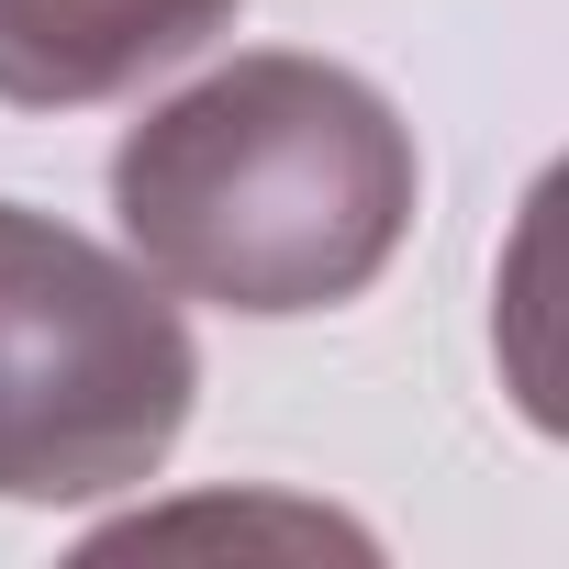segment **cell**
<instances>
[{"instance_id":"6da1fadb","label":"cell","mask_w":569,"mask_h":569,"mask_svg":"<svg viewBox=\"0 0 569 569\" xmlns=\"http://www.w3.org/2000/svg\"><path fill=\"white\" fill-rule=\"evenodd\" d=\"M425 201L413 123L336 57L257 46L112 146L123 246L179 302L291 325L336 313L402 257Z\"/></svg>"},{"instance_id":"7a4b0ae2","label":"cell","mask_w":569,"mask_h":569,"mask_svg":"<svg viewBox=\"0 0 569 569\" xmlns=\"http://www.w3.org/2000/svg\"><path fill=\"white\" fill-rule=\"evenodd\" d=\"M201 347L146 257L0 201V502H101L168 469Z\"/></svg>"},{"instance_id":"3957f363","label":"cell","mask_w":569,"mask_h":569,"mask_svg":"<svg viewBox=\"0 0 569 569\" xmlns=\"http://www.w3.org/2000/svg\"><path fill=\"white\" fill-rule=\"evenodd\" d=\"M246 0H0V101L12 112H90L146 90L157 68L201 57Z\"/></svg>"},{"instance_id":"277c9868","label":"cell","mask_w":569,"mask_h":569,"mask_svg":"<svg viewBox=\"0 0 569 569\" xmlns=\"http://www.w3.org/2000/svg\"><path fill=\"white\" fill-rule=\"evenodd\" d=\"M491 369L536 436L569 447V157L525 190L491 268Z\"/></svg>"},{"instance_id":"5b68a950","label":"cell","mask_w":569,"mask_h":569,"mask_svg":"<svg viewBox=\"0 0 569 569\" xmlns=\"http://www.w3.org/2000/svg\"><path fill=\"white\" fill-rule=\"evenodd\" d=\"M190 536H234V547H369L358 525H336V513H313V502H190V513H134V525H112L90 558H123V547H190Z\"/></svg>"}]
</instances>
